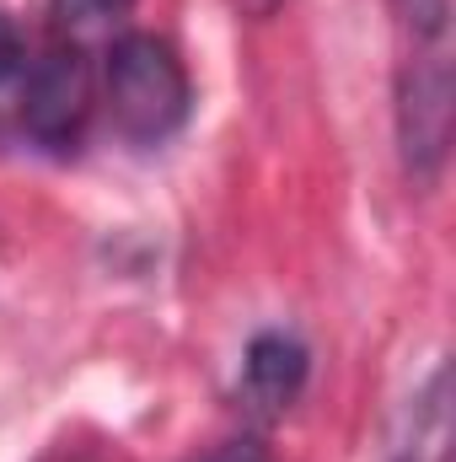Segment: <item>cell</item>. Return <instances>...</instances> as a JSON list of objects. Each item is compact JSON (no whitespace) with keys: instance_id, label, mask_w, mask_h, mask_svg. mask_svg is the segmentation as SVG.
Segmentation results:
<instances>
[{"instance_id":"cell-1","label":"cell","mask_w":456,"mask_h":462,"mask_svg":"<svg viewBox=\"0 0 456 462\" xmlns=\"http://www.w3.org/2000/svg\"><path fill=\"white\" fill-rule=\"evenodd\" d=\"M103 92H108L114 129L134 145H161L167 134H178L194 103L178 49L156 32L114 38L108 65H103Z\"/></svg>"},{"instance_id":"cell-2","label":"cell","mask_w":456,"mask_h":462,"mask_svg":"<svg viewBox=\"0 0 456 462\" xmlns=\"http://www.w3.org/2000/svg\"><path fill=\"white\" fill-rule=\"evenodd\" d=\"M16 103H22V124L38 145L76 151L81 134H87L92 103H97L92 65H87L81 43H54L49 54H38L22 76V87H16Z\"/></svg>"},{"instance_id":"cell-3","label":"cell","mask_w":456,"mask_h":462,"mask_svg":"<svg viewBox=\"0 0 456 462\" xmlns=\"http://www.w3.org/2000/svg\"><path fill=\"white\" fill-rule=\"evenodd\" d=\"M451 65L441 54H419L403 81H397V145H403V167L414 178H435L451 145Z\"/></svg>"},{"instance_id":"cell-4","label":"cell","mask_w":456,"mask_h":462,"mask_svg":"<svg viewBox=\"0 0 456 462\" xmlns=\"http://www.w3.org/2000/svg\"><path fill=\"white\" fill-rule=\"evenodd\" d=\"M312 355L296 334H258L242 360V387L258 409H290L296 393L306 387Z\"/></svg>"},{"instance_id":"cell-5","label":"cell","mask_w":456,"mask_h":462,"mask_svg":"<svg viewBox=\"0 0 456 462\" xmlns=\"http://www.w3.org/2000/svg\"><path fill=\"white\" fill-rule=\"evenodd\" d=\"M129 11H134V0H54V27L70 43H87V38L114 32Z\"/></svg>"},{"instance_id":"cell-6","label":"cell","mask_w":456,"mask_h":462,"mask_svg":"<svg viewBox=\"0 0 456 462\" xmlns=\"http://www.w3.org/2000/svg\"><path fill=\"white\" fill-rule=\"evenodd\" d=\"M392 11H397V22L408 27L414 43H435L451 22V0H392Z\"/></svg>"},{"instance_id":"cell-7","label":"cell","mask_w":456,"mask_h":462,"mask_svg":"<svg viewBox=\"0 0 456 462\" xmlns=\"http://www.w3.org/2000/svg\"><path fill=\"white\" fill-rule=\"evenodd\" d=\"M22 76H27V43H22L16 22H11V16H0V97H5V92H16V87H22Z\"/></svg>"},{"instance_id":"cell-8","label":"cell","mask_w":456,"mask_h":462,"mask_svg":"<svg viewBox=\"0 0 456 462\" xmlns=\"http://www.w3.org/2000/svg\"><path fill=\"white\" fill-rule=\"evenodd\" d=\"M210 462H269V457H263V447H258V441H231L226 452H215Z\"/></svg>"}]
</instances>
